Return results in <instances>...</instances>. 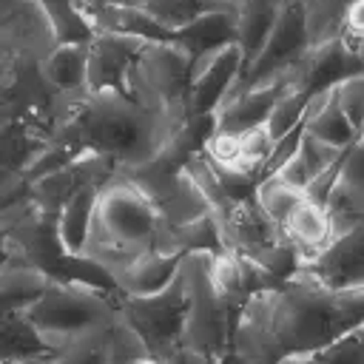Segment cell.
<instances>
[{
  "instance_id": "cell-1",
  "label": "cell",
  "mask_w": 364,
  "mask_h": 364,
  "mask_svg": "<svg viewBox=\"0 0 364 364\" xmlns=\"http://www.w3.org/2000/svg\"><path fill=\"white\" fill-rule=\"evenodd\" d=\"M361 324L364 287L333 290L299 267L270 290L247 299L233 330L230 358L236 364H279Z\"/></svg>"
},
{
  "instance_id": "cell-2",
  "label": "cell",
  "mask_w": 364,
  "mask_h": 364,
  "mask_svg": "<svg viewBox=\"0 0 364 364\" xmlns=\"http://www.w3.org/2000/svg\"><path fill=\"white\" fill-rule=\"evenodd\" d=\"M185 119L156 114L119 91H74L57 100L54 136L74 148L108 156L119 173L154 162L176 136Z\"/></svg>"
},
{
  "instance_id": "cell-3",
  "label": "cell",
  "mask_w": 364,
  "mask_h": 364,
  "mask_svg": "<svg viewBox=\"0 0 364 364\" xmlns=\"http://www.w3.org/2000/svg\"><path fill=\"white\" fill-rule=\"evenodd\" d=\"M159 222L162 219L145 191L131 176L117 173L108 185L100 188L82 256L114 276L136 256L154 250Z\"/></svg>"
},
{
  "instance_id": "cell-4",
  "label": "cell",
  "mask_w": 364,
  "mask_h": 364,
  "mask_svg": "<svg viewBox=\"0 0 364 364\" xmlns=\"http://www.w3.org/2000/svg\"><path fill=\"white\" fill-rule=\"evenodd\" d=\"M23 313L54 353L71 336L108 327L119 316V293L82 279H54L51 287Z\"/></svg>"
},
{
  "instance_id": "cell-5",
  "label": "cell",
  "mask_w": 364,
  "mask_h": 364,
  "mask_svg": "<svg viewBox=\"0 0 364 364\" xmlns=\"http://www.w3.org/2000/svg\"><path fill=\"white\" fill-rule=\"evenodd\" d=\"M191 68V54L176 43H148L128 71V97L156 114L188 119Z\"/></svg>"
},
{
  "instance_id": "cell-6",
  "label": "cell",
  "mask_w": 364,
  "mask_h": 364,
  "mask_svg": "<svg viewBox=\"0 0 364 364\" xmlns=\"http://www.w3.org/2000/svg\"><path fill=\"white\" fill-rule=\"evenodd\" d=\"M213 253L196 250L185 256V270L191 279V304L185 316L182 344L205 353L213 361H228L233 350V330L239 316L222 301L210 279Z\"/></svg>"
},
{
  "instance_id": "cell-7",
  "label": "cell",
  "mask_w": 364,
  "mask_h": 364,
  "mask_svg": "<svg viewBox=\"0 0 364 364\" xmlns=\"http://www.w3.org/2000/svg\"><path fill=\"white\" fill-rule=\"evenodd\" d=\"M191 304V279L185 262L173 282L151 296H119V316L142 336L154 358H165L173 347L182 344L185 316Z\"/></svg>"
},
{
  "instance_id": "cell-8",
  "label": "cell",
  "mask_w": 364,
  "mask_h": 364,
  "mask_svg": "<svg viewBox=\"0 0 364 364\" xmlns=\"http://www.w3.org/2000/svg\"><path fill=\"white\" fill-rule=\"evenodd\" d=\"M310 48H313V40H310V28H307V9L301 0H287L270 37H267V43H264V48L256 54V60L250 65L242 68L230 94H239V91H247V88L264 82V80L290 74L304 60V54Z\"/></svg>"
},
{
  "instance_id": "cell-9",
  "label": "cell",
  "mask_w": 364,
  "mask_h": 364,
  "mask_svg": "<svg viewBox=\"0 0 364 364\" xmlns=\"http://www.w3.org/2000/svg\"><path fill=\"white\" fill-rule=\"evenodd\" d=\"M60 46L40 0H0V65L37 63Z\"/></svg>"
},
{
  "instance_id": "cell-10",
  "label": "cell",
  "mask_w": 364,
  "mask_h": 364,
  "mask_svg": "<svg viewBox=\"0 0 364 364\" xmlns=\"http://www.w3.org/2000/svg\"><path fill=\"white\" fill-rule=\"evenodd\" d=\"M242 68L245 54L236 43L196 57L191 68V114H213L236 85Z\"/></svg>"
},
{
  "instance_id": "cell-11",
  "label": "cell",
  "mask_w": 364,
  "mask_h": 364,
  "mask_svg": "<svg viewBox=\"0 0 364 364\" xmlns=\"http://www.w3.org/2000/svg\"><path fill=\"white\" fill-rule=\"evenodd\" d=\"M125 176H131L145 191V196L154 202L159 219L171 228L188 225V222L210 213L202 191L193 185V179L185 173V168L176 173H125Z\"/></svg>"
},
{
  "instance_id": "cell-12",
  "label": "cell",
  "mask_w": 364,
  "mask_h": 364,
  "mask_svg": "<svg viewBox=\"0 0 364 364\" xmlns=\"http://www.w3.org/2000/svg\"><path fill=\"white\" fill-rule=\"evenodd\" d=\"M151 40L117 31H100L88 43V91L128 94V71Z\"/></svg>"
},
{
  "instance_id": "cell-13",
  "label": "cell",
  "mask_w": 364,
  "mask_h": 364,
  "mask_svg": "<svg viewBox=\"0 0 364 364\" xmlns=\"http://www.w3.org/2000/svg\"><path fill=\"white\" fill-rule=\"evenodd\" d=\"M353 74H364V63L344 37H333L327 43L313 46L304 54V60L293 68V88L313 97L318 91L336 88L341 80Z\"/></svg>"
},
{
  "instance_id": "cell-14",
  "label": "cell",
  "mask_w": 364,
  "mask_h": 364,
  "mask_svg": "<svg viewBox=\"0 0 364 364\" xmlns=\"http://www.w3.org/2000/svg\"><path fill=\"white\" fill-rule=\"evenodd\" d=\"M301 270L333 290L364 287V222L341 236H333L318 256L301 264Z\"/></svg>"
},
{
  "instance_id": "cell-15",
  "label": "cell",
  "mask_w": 364,
  "mask_h": 364,
  "mask_svg": "<svg viewBox=\"0 0 364 364\" xmlns=\"http://www.w3.org/2000/svg\"><path fill=\"white\" fill-rule=\"evenodd\" d=\"M293 88V71L264 80L247 91L230 94L222 100V105L213 111L216 117V131H230V134H245L256 125H264L276 102Z\"/></svg>"
},
{
  "instance_id": "cell-16",
  "label": "cell",
  "mask_w": 364,
  "mask_h": 364,
  "mask_svg": "<svg viewBox=\"0 0 364 364\" xmlns=\"http://www.w3.org/2000/svg\"><path fill=\"white\" fill-rule=\"evenodd\" d=\"M188 253H165V250H148L119 267L114 273V284L119 296H151L165 290L173 276L179 273V264Z\"/></svg>"
},
{
  "instance_id": "cell-17",
  "label": "cell",
  "mask_w": 364,
  "mask_h": 364,
  "mask_svg": "<svg viewBox=\"0 0 364 364\" xmlns=\"http://www.w3.org/2000/svg\"><path fill=\"white\" fill-rule=\"evenodd\" d=\"M51 282H54V276L31 262L3 259V270H0L3 310H28L51 287Z\"/></svg>"
},
{
  "instance_id": "cell-18",
  "label": "cell",
  "mask_w": 364,
  "mask_h": 364,
  "mask_svg": "<svg viewBox=\"0 0 364 364\" xmlns=\"http://www.w3.org/2000/svg\"><path fill=\"white\" fill-rule=\"evenodd\" d=\"M284 233L287 239L293 242L296 253H299V267L307 264L313 256H318L330 239H333V228H330V216H327V208L310 202V199H301V205L296 208V213L290 216V222L284 225Z\"/></svg>"
},
{
  "instance_id": "cell-19",
  "label": "cell",
  "mask_w": 364,
  "mask_h": 364,
  "mask_svg": "<svg viewBox=\"0 0 364 364\" xmlns=\"http://www.w3.org/2000/svg\"><path fill=\"white\" fill-rule=\"evenodd\" d=\"M287 0H242L236 14V46L245 54V65L256 60V54L264 48L282 9Z\"/></svg>"
},
{
  "instance_id": "cell-20",
  "label": "cell",
  "mask_w": 364,
  "mask_h": 364,
  "mask_svg": "<svg viewBox=\"0 0 364 364\" xmlns=\"http://www.w3.org/2000/svg\"><path fill=\"white\" fill-rule=\"evenodd\" d=\"M236 14L239 11H208L202 17H196L193 23H188L185 28L173 31V43L179 48H185L191 54V60L236 43Z\"/></svg>"
},
{
  "instance_id": "cell-21",
  "label": "cell",
  "mask_w": 364,
  "mask_h": 364,
  "mask_svg": "<svg viewBox=\"0 0 364 364\" xmlns=\"http://www.w3.org/2000/svg\"><path fill=\"white\" fill-rule=\"evenodd\" d=\"M43 77L60 94L88 88V43H60L43 60Z\"/></svg>"
},
{
  "instance_id": "cell-22",
  "label": "cell",
  "mask_w": 364,
  "mask_h": 364,
  "mask_svg": "<svg viewBox=\"0 0 364 364\" xmlns=\"http://www.w3.org/2000/svg\"><path fill=\"white\" fill-rule=\"evenodd\" d=\"M97 199H100V188L97 185H82L60 210L57 216V230H60V242L71 256H82L88 230H91V219L97 210Z\"/></svg>"
},
{
  "instance_id": "cell-23",
  "label": "cell",
  "mask_w": 364,
  "mask_h": 364,
  "mask_svg": "<svg viewBox=\"0 0 364 364\" xmlns=\"http://www.w3.org/2000/svg\"><path fill=\"white\" fill-rule=\"evenodd\" d=\"M134 6L154 17L159 26H165L168 31H179L208 11H239L236 3L225 0H134Z\"/></svg>"
},
{
  "instance_id": "cell-24",
  "label": "cell",
  "mask_w": 364,
  "mask_h": 364,
  "mask_svg": "<svg viewBox=\"0 0 364 364\" xmlns=\"http://www.w3.org/2000/svg\"><path fill=\"white\" fill-rule=\"evenodd\" d=\"M0 361L31 358V355H54L43 338V333L26 318L23 310H3V333H0Z\"/></svg>"
},
{
  "instance_id": "cell-25",
  "label": "cell",
  "mask_w": 364,
  "mask_h": 364,
  "mask_svg": "<svg viewBox=\"0 0 364 364\" xmlns=\"http://www.w3.org/2000/svg\"><path fill=\"white\" fill-rule=\"evenodd\" d=\"M185 173L193 179V185L202 191V196H205V202H208V208H210V213L216 216V222L222 225L230 213H233V208H236V202L239 199H233V193L225 188V182L219 179V173L213 171V165H210V159H208V154L202 151V154H196V156H191L188 162H185Z\"/></svg>"
},
{
  "instance_id": "cell-26",
  "label": "cell",
  "mask_w": 364,
  "mask_h": 364,
  "mask_svg": "<svg viewBox=\"0 0 364 364\" xmlns=\"http://www.w3.org/2000/svg\"><path fill=\"white\" fill-rule=\"evenodd\" d=\"M279 364H364V324L316 350L287 355Z\"/></svg>"
},
{
  "instance_id": "cell-27",
  "label": "cell",
  "mask_w": 364,
  "mask_h": 364,
  "mask_svg": "<svg viewBox=\"0 0 364 364\" xmlns=\"http://www.w3.org/2000/svg\"><path fill=\"white\" fill-rule=\"evenodd\" d=\"M304 131L318 136L321 142L336 145V148H350L358 139L355 128L350 125V119L344 117V111H341V105L336 100V88H333V97L327 100V105L304 119Z\"/></svg>"
},
{
  "instance_id": "cell-28",
  "label": "cell",
  "mask_w": 364,
  "mask_h": 364,
  "mask_svg": "<svg viewBox=\"0 0 364 364\" xmlns=\"http://www.w3.org/2000/svg\"><path fill=\"white\" fill-rule=\"evenodd\" d=\"M210 279H213V287L216 293L222 296V301L236 313L242 316L250 293L245 290V282H242V270H239V262L230 250L225 253H213L210 259Z\"/></svg>"
},
{
  "instance_id": "cell-29",
  "label": "cell",
  "mask_w": 364,
  "mask_h": 364,
  "mask_svg": "<svg viewBox=\"0 0 364 364\" xmlns=\"http://www.w3.org/2000/svg\"><path fill=\"white\" fill-rule=\"evenodd\" d=\"M54 358L60 364H111L108 327L71 336L60 350H54Z\"/></svg>"
},
{
  "instance_id": "cell-30",
  "label": "cell",
  "mask_w": 364,
  "mask_h": 364,
  "mask_svg": "<svg viewBox=\"0 0 364 364\" xmlns=\"http://www.w3.org/2000/svg\"><path fill=\"white\" fill-rule=\"evenodd\" d=\"M256 202L262 205V210L279 225V228H284L287 222H290V216L296 213V208L301 205V199H304V193L301 191H296V188H290V185H284L279 176H267V179H259V185H256Z\"/></svg>"
},
{
  "instance_id": "cell-31",
  "label": "cell",
  "mask_w": 364,
  "mask_h": 364,
  "mask_svg": "<svg viewBox=\"0 0 364 364\" xmlns=\"http://www.w3.org/2000/svg\"><path fill=\"white\" fill-rule=\"evenodd\" d=\"M307 9V28L313 46L341 37V23L353 0H301Z\"/></svg>"
},
{
  "instance_id": "cell-32",
  "label": "cell",
  "mask_w": 364,
  "mask_h": 364,
  "mask_svg": "<svg viewBox=\"0 0 364 364\" xmlns=\"http://www.w3.org/2000/svg\"><path fill=\"white\" fill-rule=\"evenodd\" d=\"M307 102H310V97H307L304 91H299V88H290V91L276 102V108H273L270 117H267V128H270V134H273L276 142H279L282 136H287L293 128L304 125V108H307Z\"/></svg>"
},
{
  "instance_id": "cell-33",
  "label": "cell",
  "mask_w": 364,
  "mask_h": 364,
  "mask_svg": "<svg viewBox=\"0 0 364 364\" xmlns=\"http://www.w3.org/2000/svg\"><path fill=\"white\" fill-rule=\"evenodd\" d=\"M336 100L344 111V117L350 119V125L355 128V134H364V74H353L347 80H341L336 85Z\"/></svg>"
},
{
  "instance_id": "cell-34",
  "label": "cell",
  "mask_w": 364,
  "mask_h": 364,
  "mask_svg": "<svg viewBox=\"0 0 364 364\" xmlns=\"http://www.w3.org/2000/svg\"><path fill=\"white\" fill-rule=\"evenodd\" d=\"M347 148H336V145H330V142H321L318 136H313V134H301V145H299V156H301V162L307 165V171L313 173V176H318L327 165H333L341 154H344Z\"/></svg>"
},
{
  "instance_id": "cell-35",
  "label": "cell",
  "mask_w": 364,
  "mask_h": 364,
  "mask_svg": "<svg viewBox=\"0 0 364 364\" xmlns=\"http://www.w3.org/2000/svg\"><path fill=\"white\" fill-rule=\"evenodd\" d=\"M347 151H350V148H347ZM347 151H344L333 165H327L318 176H313V182H310L307 191H304V199H310V202L327 208V199L333 196V191H336V185H338V179H341V171H344V162H347Z\"/></svg>"
},
{
  "instance_id": "cell-36",
  "label": "cell",
  "mask_w": 364,
  "mask_h": 364,
  "mask_svg": "<svg viewBox=\"0 0 364 364\" xmlns=\"http://www.w3.org/2000/svg\"><path fill=\"white\" fill-rule=\"evenodd\" d=\"M341 37L347 43H358L364 40V0H353L347 14H344V23H341Z\"/></svg>"
},
{
  "instance_id": "cell-37",
  "label": "cell",
  "mask_w": 364,
  "mask_h": 364,
  "mask_svg": "<svg viewBox=\"0 0 364 364\" xmlns=\"http://www.w3.org/2000/svg\"><path fill=\"white\" fill-rule=\"evenodd\" d=\"M213 358H208L205 353H199V350H193V347H185V344H179V347H173L165 358H162V364H210Z\"/></svg>"
},
{
  "instance_id": "cell-38",
  "label": "cell",
  "mask_w": 364,
  "mask_h": 364,
  "mask_svg": "<svg viewBox=\"0 0 364 364\" xmlns=\"http://www.w3.org/2000/svg\"><path fill=\"white\" fill-rule=\"evenodd\" d=\"M0 364H60L54 355H31V358H14V361H0Z\"/></svg>"
},
{
  "instance_id": "cell-39",
  "label": "cell",
  "mask_w": 364,
  "mask_h": 364,
  "mask_svg": "<svg viewBox=\"0 0 364 364\" xmlns=\"http://www.w3.org/2000/svg\"><path fill=\"white\" fill-rule=\"evenodd\" d=\"M134 364H162V361L154 358V355H145V358H139V361H134Z\"/></svg>"
},
{
  "instance_id": "cell-40",
  "label": "cell",
  "mask_w": 364,
  "mask_h": 364,
  "mask_svg": "<svg viewBox=\"0 0 364 364\" xmlns=\"http://www.w3.org/2000/svg\"><path fill=\"white\" fill-rule=\"evenodd\" d=\"M74 3H80V6H94V3H111V0H74Z\"/></svg>"
},
{
  "instance_id": "cell-41",
  "label": "cell",
  "mask_w": 364,
  "mask_h": 364,
  "mask_svg": "<svg viewBox=\"0 0 364 364\" xmlns=\"http://www.w3.org/2000/svg\"><path fill=\"white\" fill-rule=\"evenodd\" d=\"M210 364H236L233 358H228V361H210Z\"/></svg>"
},
{
  "instance_id": "cell-42",
  "label": "cell",
  "mask_w": 364,
  "mask_h": 364,
  "mask_svg": "<svg viewBox=\"0 0 364 364\" xmlns=\"http://www.w3.org/2000/svg\"><path fill=\"white\" fill-rule=\"evenodd\" d=\"M225 3H236V6H239V3H242V0H225Z\"/></svg>"
},
{
  "instance_id": "cell-43",
  "label": "cell",
  "mask_w": 364,
  "mask_h": 364,
  "mask_svg": "<svg viewBox=\"0 0 364 364\" xmlns=\"http://www.w3.org/2000/svg\"><path fill=\"white\" fill-rule=\"evenodd\" d=\"M361 136H364V134H361Z\"/></svg>"
}]
</instances>
